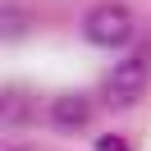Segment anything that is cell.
<instances>
[{
    "label": "cell",
    "instance_id": "obj_1",
    "mask_svg": "<svg viewBox=\"0 0 151 151\" xmlns=\"http://www.w3.org/2000/svg\"><path fill=\"white\" fill-rule=\"evenodd\" d=\"M83 37L92 41V46H128V37H133V9L119 5V0L92 5L87 19H83Z\"/></svg>",
    "mask_w": 151,
    "mask_h": 151
},
{
    "label": "cell",
    "instance_id": "obj_2",
    "mask_svg": "<svg viewBox=\"0 0 151 151\" xmlns=\"http://www.w3.org/2000/svg\"><path fill=\"white\" fill-rule=\"evenodd\" d=\"M147 83H151L147 60L133 55V60H124V64L110 69V78H105L101 96H105V105H133V101H142V96H147Z\"/></svg>",
    "mask_w": 151,
    "mask_h": 151
},
{
    "label": "cell",
    "instance_id": "obj_3",
    "mask_svg": "<svg viewBox=\"0 0 151 151\" xmlns=\"http://www.w3.org/2000/svg\"><path fill=\"white\" fill-rule=\"evenodd\" d=\"M87 124H92V101H87L83 92H64L50 101V128L60 133H83Z\"/></svg>",
    "mask_w": 151,
    "mask_h": 151
},
{
    "label": "cell",
    "instance_id": "obj_4",
    "mask_svg": "<svg viewBox=\"0 0 151 151\" xmlns=\"http://www.w3.org/2000/svg\"><path fill=\"white\" fill-rule=\"evenodd\" d=\"M28 110H32V101L19 92V87H5V92H0V124H5V128L28 124Z\"/></svg>",
    "mask_w": 151,
    "mask_h": 151
},
{
    "label": "cell",
    "instance_id": "obj_5",
    "mask_svg": "<svg viewBox=\"0 0 151 151\" xmlns=\"http://www.w3.org/2000/svg\"><path fill=\"white\" fill-rule=\"evenodd\" d=\"M28 28H32V14L23 9L19 0H9V5H0V37H5V41H19V37H23Z\"/></svg>",
    "mask_w": 151,
    "mask_h": 151
},
{
    "label": "cell",
    "instance_id": "obj_6",
    "mask_svg": "<svg viewBox=\"0 0 151 151\" xmlns=\"http://www.w3.org/2000/svg\"><path fill=\"white\" fill-rule=\"evenodd\" d=\"M96 151H133V147H128L124 137H114V133H105V137L96 142Z\"/></svg>",
    "mask_w": 151,
    "mask_h": 151
}]
</instances>
